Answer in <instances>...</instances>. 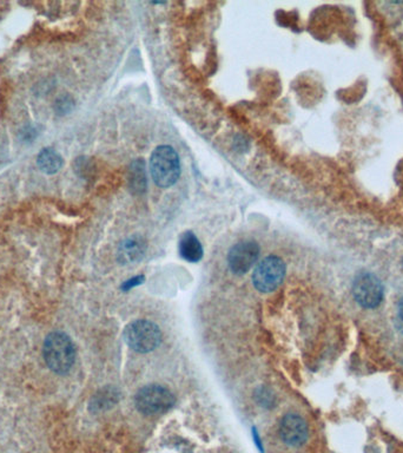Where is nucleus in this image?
Wrapping results in <instances>:
<instances>
[{"label":"nucleus","instance_id":"nucleus-1","mask_svg":"<svg viewBox=\"0 0 403 453\" xmlns=\"http://www.w3.org/2000/svg\"><path fill=\"white\" fill-rule=\"evenodd\" d=\"M43 353L49 369L57 374H66L75 364V345L71 339L61 332H53L46 337Z\"/></svg>","mask_w":403,"mask_h":453},{"label":"nucleus","instance_id":"nucleus-2","mask_svg":"<svg viewBox=\"0 0 403 453\" xmlns=\"http://www.w3.org/2000/svg\"><path fill=\"white\" fill-rule=\"evenodd\" d=\"M150 171L153 182L160 188H170L178 181L180 162L176 150L169 146H157L150 159Z\"/></svg>","mask_w":403,"mask_h":453},{"label":"nucleus","instance_id":"nucleus-3","mask_svg":"<svg viewBox=\"0 0 403 453\" xmlns=\"http://www.w3.org/2000/svg\"><path fill=\"white\" fill-rule=\"evenodd\" d=\"M124 339L130 349L136 352L149 353L160 345L162 333L156 324L148 320H137L126 326Z\"/></svg>","mask_w":403,"mask_h":453},{"label":"nucleus","instance_id":"nucleus-4","mask_svg":"<svg viewBox=\"0 0 403 453\" xmlns=\"http://www.w3.org/2000/svg\"><path fill=\"white\" fill-rule=\"evenodd\" d=\"M136 407L146 416H156L166 412L175 404V397L170 389L160 385L144 386L135 398Z\"/></svg>","mask_w":403,"mask_h":453},{"label":"nucleus","instance_id":"nucleus-5","mask_svg":"<svg viewBox=\"0 0 403 453\" xmlns=\"http://www.w3.org/2000/svg\"><path fill=\"white\" fill-rule=\"evenodd\" d=\"M285 275V264L281 257H265L255 269L252 284L257 291L270 293L282 284Z\"/></svg>","mask_w":403,"mask_h":453},{"label":"nucleus","instance_id":"nucleus-6","mask_svg":"<svg viewBox=\"0 0 403 453\" xmlns=\"http://www.w3.org/2000/svg\"><path fill=\"white\" fill-rule=\"evenodd\" d=\"M352 293L356 302H359L362 307H377L383 299L382 282L374 274L363 273L356 277L354 281Z\"/></svg>","mask_w":403,"mask_h":453},{"label":"nucleus","instance_id":"nucleus-7","mask_svg":"<svg viewBox=\"0 0 403 453\" xmlns=\"http://www.w3.org/2000/svg\"><path fill=\"white\" fill-rule=\"evenodd\" d=\"M260 257V247L254 241H242L228 254V264L235 274L243 275L254 267Z\"/></svg>","mask_w":403,"mask_h":453},{"label":"nucleus","instance_id":"nucleus-8","mask_svg":"<svg viewBox=\"0 0 403 453\" xmlns=\"http://www.w3.org/2000/svg\"><path fill=\"white\" fill-rule=\"evenodd\" d=\"M280 436L285 444L300 447L308 438V427L301 417L290 413L281 420Z\"/></svg>","mask_w":403,"mask_h":453},{"label":"nucleus","instance_id":"nucleus-9","mask_svg":"<svg viewBox=\"0 0 403 453\" xmlns=\"http://www.w3.org/2000/svg\"><path fill=\"white\" fill-rule=\"evenodd\" d=\"M146 242L138 237H133L124 241L118 249V260L121 264H129L137 262L146 253Z\"/></svg>","mask_w":403,"mask_h":453},{"label":"nucleus","instance_id":"nucleus-10","mask_svg":"<svg viewBox=\"0 0 403 453\" xmlns=\"http://www.w3.org/2000/svg\"><path fill=\"white\" fill-rule=\"evenodd\" d=\"M180 257L189 262H198L203 257V247L193 232H185L180 240Z\"/></svg>","mask_w":403,"mask_h":453},{"label":"nucleus","instance_id":"nucleus-11","mask_svg":"<svg viewBox=\"0 0 403 453\" xmlns=\"http://www.w3.org/2000/svg\"><path fill=\"white\" fill-rule=\"evenodd\" d=\"M119 402L118 389L115 387H104L98 392L96 393L90 404V409L95 412H101V411H106L111 409L116 404Z\"/></svg>","mask_w":403,"mask_h":453},{"label":"nucleus","instance_id":"nucleus-12","mask_svg":"<svg viewBox=\"0 0 403 453\" xmlns=\"http://www.w3.org/2000/svg\"><path fill=\"white\" fill-rule=\"evenodd\" d=\"M130 189L133 194H143L146 190V163L143 159L133 161L129 171Z\"/></svg>","mask_w":403,"mask_h":453},{"label":"nucleus","instance_id":"nucleus-13","mask_svg":"<svg viewBox=\"0 0 403 453\" xmlns=\"http://www.w3.org/2000/svg\"><path fill=\"white\" fill-rule=\"evenodd\" d=\"M38 166L45 174H56L63 166V159L52 149L41 150L38 155Z\"/></svg>","mask_w":403,"mask_h":453},{"label":"nucleus","instance_id":"nucleus-14","mask_svg":"<svg viewBox=\"0 0 403 453\" xmlns=\"http://www.w3.org/2000/svg\"><path fill=\"white\" fill-rule=\"evenodd\" d=\"M257 402L265 407H269V406L274 405V397L269 396V392L267 389H260L258 391Z\"/></svg>","mask_w":403,"mask_h":453},{"label":"nucleus","instance_id":"nucleus-15","mask_svg":"<svg viewBox=\"0 0 403 453\" xmlns=\"http://www.w3.org/2000/svg\"><path fill=\"white\" fill-rule=\"evenodd\" d=\"M71 101H68V99H61L57 101V104H56V109H57V111L59 114H65V112H68L70 109H71Z\"/></svg>","mask_w":403,"mask_h":453},{"label":"nucleus","instance_id":"nucleus-16","mask_svg":"<svg viewBox=\"0 0 403 453\" xmlns=\"http://www.w3.org/2000/svg\"><path fill=\"white\" fill-rule=\"evenodd\" d=\"M399 313H400V317L403 320V299L400 302V304H399Z\"/></svg>","mask_w":403,"mask_h":453}]
</instances>
